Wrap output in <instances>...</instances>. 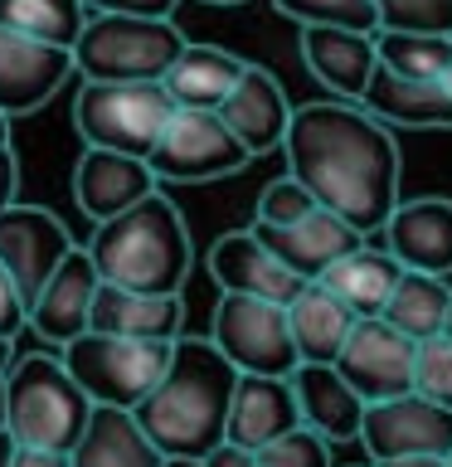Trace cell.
<instances>
[{"label":"cell","mask_w":452,"mask_h":467,"mask_svg":"<svg viewBox=\"0 0 452 467\" xmlns=\"http://www.w3.org/2000/svg\"><path fill=\"white\" fill-rule=\"evenodd\" d=\"M292 429H302V404L297 389H292V375H239L229 409V443L258 452Z\"/></svg>","instance_id":"obj_20"},{"label":"cell","mask_w":452,"mask_h":467,"mask_svg":"<svg viewBox=\"0 0 452 467\" xmlns=\"http://www.w3.org/2000/svg\"><path fill=\"white\" fill-rule=\"evenodd\" d=\"M73 248H78L73 234L49 210H39V204H10V210H0V263L15 277L25 306H35L44 283L58 273V263Z\"/></svg>","instance_id":"obj_12"},{"label":"cell","mask_w":452,"mask_h":467,"mask_svg":"<svg viewBox=\"0 0 452 467\" xmlns=\"http://www.w3.org/2000/svg\"><path fill=\"white\" fill-rule=\"evenodd\" d=\"M385 248L408 273H452V200L418 195L399 200V210L385 224Z\"/></svg>","instance_id":"obj_19"},{"label":"cell","mask_w":452,"mask_h":467,"mask_svg":"<svg viewBox=\"0 0 452 467\" xmlns=\"http://www.w3.org/2000/svg\"><path fill=\"white\" fill-rule=\"evenodd\" d=\"M375 467H447L443 458H394V462H375Z\"/></svg>","instance_id":"obj_42"},{"label":"cell","mask_w":452,"mask_h":467,"mask_svg":"<svg viewBox=\"0 0 452 467\" xmlns=\"http://www.w3.org/2000/svg\"><path fill=\"white\" fill-rule=\"evenodd\" d=\"M10 467H73V452H58V448H29V443H15V458Z\"/></svg>","instance_id":"obj_39"},{"label":"cell","mask_w":452,"mask_h":467,"mask_svg":"<svg viewBox=\"0 0 452 467\" xmlns=\"http://www.w3.org/2000/svg\"><path fill=\"white\" fill-rule=\"evenodd\" d=\"M25 327H29V306L15 287V277L5 273V263H0V341H15Z\"/></svg>","instance_id":"obj_37"},{"label":"cell","mask_w":452,"mask_h":467,"mask_svg":"<svg viewBox=\"0 0 452 467\" xmlns=\"http://www.w3.org/2000/svg\"><path fill=\"white\" fill-rule=\"evenodd\" d=\"M146 161H151V171L160 175V185H200V181L239 175L248 161H253V151L233 137V127L219 112L180 108L170 117V127L160 131L156 151Z\"/></svg>","instance_id":"obj_8"},{"label":"cell","mask_w":452,"mask_h":467,"mask_svg":"<svg viewBox=\"0 0 452 467\" xmlns=\"http://www.w3.org/2000/svg\"><path fill=\"white\" fill-rule=\"evenodd\" d=\"M98 15H151V20H170L180 0H83Z\"/></svg>","instance_id":"obj_38"},{"label":"cell","mask_w":452,"mask_h":467,"mask_svg":"<svg viewBox=\"0 0 452 467\" xmlns=\"http://www.w3.org/2000/svg\"><path fill=\"white\" fill-rule=\"evenodd\" d=\"M447 317H452V283L447 277L404 268L399 287H394V297L385 306V321H394L414 341H433V336L447 331Z\"/></svg>","instance_id":"obj_29"},{"label":"cell","mask_w":452,"mask_h":467,"mask_svg":"<svg viewBox=\"0 0 452 467\" xmlns=\"http://www.w3.org/2000/svg\"><path fill=\"white\" fill-rule=\"evenodd\" d=\"M447 88H452V68H447Z\"/></svg>","instance_id":"obj_51"},{"label":"cell","mask_w":452,"mask_h":467,"mask_svg":"<svg viewBox=\"0 0 452 467\" xmlns=\"http://www.w3.org/2000/svg\"><path fill=\"white\" fill-rule=\"evenodd\" d=\"M10 458H15V433L0 429V467H10Z\"/></svg>","instance_id":"obj_43"},{"label":"cell","mask_w":452,"mask_h":467,"mask_svg":"<svg viewBox=\"0 0 452 467\" xmlns=\"http://www.w3.org/2000/svg\"><path fill=\"white\" fill-rule=\"evenodd\" d=\"M292 389L302 404V423L316 429L331 443H355L365 429V394L335 370V365H297L292 370Z\"/></svg>","instance_id":"obj_23"},{"label":"cell","mask_w":452,"mask_h":467,"mask_svg":"<svg viewBox=\"0 0 452 467\" xmlns=\"http://www.w3.org/2000/svg\"><path fill=\"white\" fill-rule=\"evenodd\" d=\"M360 467H365V462H360ZM370 467H375V462H370Z\"/></svg>","instance_id":"obj_52"},{"label":"cell","mask_w":452,"mask_h":467,"mask_svg":"<svg viewBox=\"0 0 452 467\" xmlns=\"http://www.w3.org/2000/svg\"><path fill=\"white\" fill-rule=\"evenodd\" d=\"M360 443L370 462H394V458H447L452 448V409L433 404L428 394H399V400L370 404L365 409Z\"/></svg>","instance_id":"obj_11"},{"label":"cell","mask_w":452,"mask_h":467,"mask_svg":"<svg viewBox=\"0 0 452 467\" xmlns=\"http://www.w3.org/2000/svg\"><path fill=\"white\" fill-rule=\"evenodd\" d=\"M248 73V64L239 54L219 49V44H185V54L170 64L166 93L180 102V108H204V112H219L229 102V93L239 88V78Z\"/></svg>","instance_id":"obj_28"},{"label":"cell","mask_w":452,"mask_h":467,"mask_svg":"<svg viewBox=\"0 0 452 467\" xmlns=\"http://www.w3.org/2000/svg\"><path fill=\"white\" fill-rule=\"evenodd\" d=\"M258 462L262 467H335L331 462V438H321L316 429H292L282 433L277 443L258 448Z\"/></svg>","instance_id":"obj_35"},{"label":"cell","mask_w":452,"mask_h":467,"mask_svg":"<svg viewBox=\"0 0 452 467\" xmlns=\"http://www.w3.org/2000/svg\"><path fill=\"white\" fill-rule=\"evenodd\" d=\"M379 39V64L408 78H447L452 68V35H389L375 29Z\"/></svg>","instance_id":"obj_31"},{"label":"cell","mask_w":452,"mask_h":467,"mask_svg":"<svg viewBox=\"0 0 452 467\" xmlns=\"http://www.w3.org/2000/svg\"><path fill=\"white\" fill-rule=\"evenodd\" d=\"M87 331H108V336H131V341H180L185 331V302L180 292H137L122 283L102 277L98 302H93V327Z\"/></svg>","instance_id":"obj_21"},{"label":"cell","mask_w":452,"mask_h":467,"mask_svg":"<svg viewBox=\"0 0 452 467\" xmlns=\"http://www.w3.org/2000/svg\"><path fill=\"white\" fill-rule=\"evenodd\" d=\"M93 409L98 404L73 379L64 356L29 350V356H15L5 370V429L15 433V443L73 452Z\"/></svg>","instance_id":"obj_4"},{"label":"cell","mask_w":452,"mask_h":467,"mask_svg":"<svg viewBox=\"0 0 452 467\" xmlns=\"http://www.w3.org/2000/svg\"><path fill=\"white\" fill-rule=\"evenodd\" d=\"M253 234L287 263L292 273H302L306 283H316L335 258H345L350 248L365 244V234L350 224V219H341L335 210H326V204H316L306 219L282 224V229H277V224H253Z\"/></svg>","instance_id":"obj_18"},{"label":"cell","mask_w":452,"mask_h":467,"mask_svg":"<svg viewBox=\"0 0 452 467\" xmlns=\"http://www.w3.org/2000/svg\"><path fill=\"white\" fill-rule=\"evenodd\" d=\"M166 467H204V462H190V458H170Z\"/></svg>","instance_id":"obj_47"},{"label":"cell","mask_w":452,"mask_h":467,"mask_svg":"<svg viewBox=\"0 0 452 467\" xmlns=\"http://www.w3.org/2000/svg\"><path fill=\"white\" fill-rule=\"evenodd\" d=\"M414 389L428 394L433 404L452 409V336H433L418 341V370H414Z\"/></svg>","instance_id":"obj_36"},{"label":"cell","mask_w":452,"mask_h":467,"mask_svg":"<svg viewBox=\"0 0 452 467\" xmlns=\"http://www.w3.org/2000/svg\"><path fill=\"white\" fill-rule=\"evenodd\" d=\"M15 195H20V161H15L10 141H0V210H10V204H20Z\"/></svg>","instance_id":"obj_40"},{"label":"cell","mask_w":452,"mask_h":467,"mask_svg":"<svg viewBox=\"0 0 452 467\" xmlns=\"http://www.w3.org/2000/svg\"><path fill=\"white\" fill-rule=\"evenodd\" d=\"M443 462H447V467H452V448H447V458H443Z\"/></svg>","instance_id":"obj_49"},{"label":"cell","mask_w":452,"mask_h":467,"mask_svg":"<svg viewBox=\"0 0 452 467\" xmlns=\"http://www.w3.org/2000/svg\"><path fill=\"white\" fill-rule=\"evenodd\" d=\"M210 336L243 375H292L302 365L282 302L224 292L219 306H214Z\"/></svg>","instance_id":"obj_9"},{"label":"cell","mask_w":452,"mask_h":467,"mask_svg":"<svg viewBox=\"0 0 452 467\" xmlns=\"http://www.w3.org/2000/svg\"><path fill=\"white\" fill-rule=\"evenodd\" d=\"M272 5H277V15L297 20L302 29L341 25V29H365V35H375V29H379L375 0H272Z\"/></svg>","instance_id":"obj_32"},{"label":"cell","mask_w":452,"mask_h":467,"mask_svg":"<svg viewBox=\"0 0 452 467\" xmlns=\"http://www.w3.org/2000/svg\"><path fill=\"white\" fill-rule=\"evenodd\" d=\"M68 78H78L73 49L29 39V35H20V29L0 25V112H5L10 122L15 117L39 112L44 102H54V93Z\"/></svg>","instance_id":"obj_13"},{"label":"cell","mask_w":452,"mask_h":467,"mask_svg":"<svg viewBox=\"0 0 452 467\" xmlns=\"http://www.w3.org/2000/svg\"><path fill=\"white\" fill-rule=\"evenodd\" d=\"M160 190V175L151 171L146 156L127 151H102V146H83L78 166H73V200L93 224L127 214L131 204H141L146 195Z\"/></svg>","instance_id":"obj_14"},{"label":"cell","mask_w":452,"mask_h":467,"mask_svg":"<svg viewBox=\"0 0 452 467\" xmlns=\"http://www.w3.org/2000/svg\"><path fill=\"white\" fill-rule=\"evenodd\" d=\"M87 20H93V10L83 0H0V25L5 29H20V35L44 44H64V49L78 44Z\"/></svg>","instance_id":"obj_30"},{"label":"cell","mask_w":452,"mask_h":467,"mask_svg":"<svg viewBox=\"0 0 452 467\" xmlns=\"http://www.w3.org/2000/svg\"><path fill=\"white\" fill-rule=\"evenodd\" d=\"M175 112L180 102L166 93V83H83L73 98V127L83 146L127 156H151Z\"/></svg>","instance_id":"obj_7"},{"label":"cell","mask_w":452,"mask_h":467,"mask_svg":"<svg viewBox=\"0 0 452 467\" xmlns=\"http://www.w3.org/2000/svg\"><path fill=\"white\" fill-rule=\"evenodd\" d=\"M210 273H214L219 292L268 297V302H282V306H292V302H297V292L306 287V277H302V273H292L287 263L277 258L253 229L219 234L214 248H210Z\"/></svg>","instance_id":"obj_16"},{"label":"cell","mask_w":452,"mask_h":467,"mask_svg":"<svg viewBox=\"0 0 452 467\" xmlns=\"http://www.w3.org/2000/svg\"><path fill=\"white\" fill-rule=\"evenodd\" d=\"M204 5H243V0H204Z\"/></svg>","instance_id":"obj_48"},{"label":"cell","mask_w":452,"mask_h":467,"mask_svg":"<svg viewBox=\"0 0 452 467\" xmlns=\"http://www.w3.org/2000/svg\"><path fill=\"white\" fill-rule=\"evenodd\" d=\"M350 385L365 394V404H385L399 394H414V370H418V341L404 336L385 317H360L350 341L335 360Z\"/></svg>","instance_id":"obj_10"},{"label":"cell","mask_w":452,"mask_h":467,"mask_svg":"<svg viewBox=\"0 0 452 467\" xmlns=\"http://www.w3.org/2000/svg\"><path fill=\"white\" fill-rule=\"evenodd\" d=\"M316 204H321V200L297 181V175L287 171V175H277V181L262 185V195H258V219H253V224H277V229H282V224H297V219H306V214L316 210Z\"/></svg>","instance_id":"obj_34"},{"label":"cell","mask_w":452,"mask_h":467,"mask_svg":"<svg viewBox=\"0 0 452 467\" xmlns=\"http://www.w3.org/2000/svg\"><path fill=\"white\" fill-rule=\"evenodd\" d=\"M98 287H102V273L87 248H73V254L58 263V273L44 283V292L29 306V331L39 341H49L64 350L68 341L93 327V302H98Z\"/></svg>","instance_id":"obj_15"},{"label":"cell","mask_w":452,"mask_h":467,"mask_svg":"<svg viewBox=\"0 0 452 467\" xmlns=\"http://www.w3.org/2000/svg\"><path fill=\"white\" fill-rule=\"evenodd\" d=\"M239 365L214 346V336H180L166 379L137 409L141 429L166 458L204 462L229 443V409L239 389Z\"/></svg>","instance_id":"obj_2"},{"label":"cell","mask_w":452,"mask_h":467,"mask_svg":"<svg viewBox=\"0 0 452 467\" xmlns=\"http://www.w3.org/2000/svg\"><path fill=\"white\" fill-rule=\"evenodd\" d=\"M0 429H5V375H0Z\"/></svg>","instance_id":"obj_45"},{"label":"cell","mask_w":452,"mask_h":467,"mask_svg":"<svg viewBox=\"0 0 452 467\" xmlns=\"http://www.w3.org/2000/svg\"><path fill=\"white\" fill-rule=\"evenodd\" d=\"M399 277H404V263L394 258L389 248H375L370 239H365L360 248H350L345 258H335L316 283H326L355 317H385Z\"/></svg>","instance_id":"obj_27"},{"label":"cell","mask_w":452,"mask_h":467,"mask_svg":"<svg viewBox=\"0 0 452 467\" xmlns=\"http://www.w3.org/2000/svg\"><path fill=\"white\" fill-rule=\"evenodd\" d=\"M204 467H262V462H258V452H248L239 443H224V448H214L210 458H204Z\"/></svg>","instance_id":"obj_41"},{"label":"cell","mask_w":452,"mask_h":467,"mask_svg":"<svg viewBox=\"0 0 452 467\" xmlns=\"http://www.w3.org/2000/svg\"><path fill=\"white\" fill-rule=\"evenodd\" d=\"M15 365V341H0V375Z\"/></svg>","instance_id":"obj_44"},{"label":"cell","mask_w":452,"mask_h":467,"mask_svg":"<svg viewBox=\"0 0 452 467\" xmlns=\"http://www.w3.org/2000/svg\"><path fill=\"white\" fill-rule=\"evenodd\" d=\"M287 321H292V341H297L302 365H335L360 317L326 283H306L297 292V302L287 306Z\"/></svg>","instance_id":"obj_26"},{"label":"cell","mask_w":452,"mask_h":467,"mask_svg":"<svg viewBox=\"0 0 452 467\" xmlns=\"http://www.w3.org/2000/svg\"><path fill=\"white\" fill-rule=\"evenodd\" d=\"M93 254L98 273L108 283L137 287V292H175L185 287L190 263H195V248H190V229L185 214L170 195H146L141 204H131L127 214L108 219V224H93Z\"/></svg>","instance_id":"obj_3"},{"label":"cell","mask_w":452,"mask_h":467,"mask_svg":"<svg viewBox=\"0 0 452 467\" xmlns=\"http://www.w3.org/2000/svg\"><path fill=\"white\" fill-rule=\"evenodd\" d=\"M365 108L379 122L404 127V131H433V127H452V88L447 78H408L379 64L375 83L365 88Z\"/></svg>","instance_id":"obj_24"},{"label":"cell","mask_w":452,"mask_h":467,"mask_svg":"<svg viewBox=\"0 0 452 467\" xmlns=\"http://www.w3.org/2000/svg\"><path fill=\"white\" fill-rule=\"evenodd\" d=\"M292 102L282 93V83L272 78L268 68L248 64V73L239 78V88L229 93V102L219 108V117L233 127V137H239L253 156H268V151H282L287 141V127H292Z\"/></svg>","instance_id":"obj_22"},{"label":"cell","mask_w":452,"mask_h":467,"mask_svg":"<svg viewBox=\"0 0 452 467\" xmlns=\"http://www.w3.org/2000/svg\"><path fill=\"white\" fill-rule=\"evenodd\" d=\"M170 458L151 443L141 419L131 409H108L98 404L87 429L73 448V467H166Z\"/></svg>","instance_id":"obj_25"},{"label":"cell","mask_w":452,"mask_h":467,"mask_svg":"<svg viewBox=\"0 0 452 467\" xmlns=\"http://www.w3.org/2000/svg\"><path fill=\"white\" fill-rule=\"evenodd\" d=\"M302 64L316 83H326L335 98L360 102L365 88L379 73V39L365 29H341V25H312L302 29Z\"/></svg>","instance_id":"obj_17"},{"label":"cell","mask_w":452,"mask_h":467,"mask_svg":"<svg viewBox=\"0 0 452 467\" xmlns=\"http://www.w3.org/2000/svg\"><path fill=\"white\" fill-rule=\"evenodd\" d=\"M185 35L175 20L151 15H98L73 44V64L83 83H160L185 54Z\"/></svg>","instance_id":"obj_5"},{"label":"cell","mask_w":452,"mask_h":467,"mask_svg":"<svg viewBox=\"0 0 452 467\" xmlns=\"http://www.w3.org/2000/svg\"><path fill=\"white\" fill-rule=\"evenodd\" d=\"M447 336H452V317H447Z\"/></svg>","instance_id":"obj_50"},{"label":"cell","mask_w":452,"mask_h":467,"mask_svg":"<svg viewBox=\"0 0 452 467\" xmlns=\"http://www.w3.org/2000/svg\"><path fill=\"white\" fill-rule=\"evenodd\" d=\"M58 356L68 360L73 379L87 389L93 404L131 409V414H137L146 404V394L166 379L175 341H131V336L83 331L78 341H68Z\"/></svg>","instance_id":"obj_6"},{"label":"cell","mask_w":452,"mask_h":467,"mask_svg":"<svg viewBox=\"0 0 452 467\" xmlns=\"http://www.w3.org/2000/svg\"><path fill=\"white\" fill-rule=\"evenodd\" d=\"M287 171L312 195L350 219L365 239L385 234L389 214L399 210V141L394 127L365 102H306L287 127Z\"/></svg>","instance_id":"obj_1"},{"label":"cell","mask_w":452,"mask_h":467,"mask_svg":"<svg viewBox=\"0 0 452 467\" xmlns=\"http://www.w3.org/2000/svg\"><path fill=\"white\" fill-rule=\"evenodd\" d=\"M0 141H10V117L0 112Z\"/></svg>","instance_id":"obj_46"},{"label":"cell","mask_w":452,"mask_h":467,"mask_svg":"<svg viewBox=\"0 0 452 467\" xmlns=\"http://www.w3.org/2000/svg\"><path fill=\"white\" fill-rule=\"evenodd\" d=\"M389 35H452V0H375Z\"/></svg>","instance_id":"obj_33"}]
</instances>
